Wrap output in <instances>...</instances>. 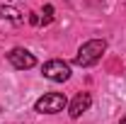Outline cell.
I'll return each mask as SVG.
<instances>
[{
	"label": "cell",
	"instance_id": "9",
	"mask_svg": "<svg viewBox=\"0 0 126 124\" xmlns=\"http://www.w3.org/2000/svg\"><path fill=\"white\" fill-rule=\"evenodd\" d=\"M119 124H126V117H121V119H119Z\"/></svg>",
	"mask_w": 126,
	"mask_h": 124
},
{
	"label": "cell",
	"instance_id": "7",
	"mask_svg": "<svg viewBox=\"0 0 126 124\" xmlns=\"http://www.w3.org/2000/svg\"><path fill=\"white\" fill-rule=\"evenodd\" d=\"M48 22H53V5H44L41 10V24H48Z\"/></svg>",
	"mask_w": 126,
	"mask_h": 124
},
{
	"label": "cell",
	"instance_id": "3",
	"mask_svg": "<svg viewBox=\"0 0 126 124\" xmlns=\"http://www.w3.org/2000/svg\"><path fill=\"white\" fill-rule=\"evenodd\" d=\"M41 76L46 80H53V83H65L70 78V63L63 59H51L41 66Z\"/></svg>",
	"mask_w": 126,
	"mask_h": 124
},
{
	"label": "cell",
	"instance_id": "4",
	"mask_svg": "<svg viewBox=\"0 0 126 124\" xmlns=\"http://www.w3.org/2000/svg\"><path fill=\"white\" fill-rule=\"evenodd\" d=\"M7 61H10V66H12V68H17V71H29V68H34V66H36L34 54H32V51H27V49H22V46L10 49V51H7Z\"/></svg>",
	"mask_w": 126,
	"mask_h": 124
},
{
	"label": "cell",
	"instance_id": "2",
	"mask_svg": "<svg viewBox=\"0 0 126 124\" xmlns=\"http://www.w3.org/2000/svg\"><path fill=\"white\" fill-rule=\"evenodd\" d=\"M65 107H68V97L63 93H46L34 102V109L39 114H58Z\"/></svg>",
	"mask_w": 126,
	"mask_h": 124
},
{
	"label": "cell",
	"instance_id": "6",
	"mask_svg": "<svg viewBox=\"0 0 126 124\" xmlns=\"http://www.w3.org/2000/svg\"><path fill=\"white\" fill-rule=\"evenodd\" d=\"M0 17L7 20V22H12V24H22L24 22L22 10H17L15 5H0Z\"/></svg>",
	"mask_w": 126,
	"mask_h": 124
},
{
	"label": "cell",
	"instance_id": "8",
	"mask_svg": "<svg viewBox=\"0 0 126 124\" xmlns=\"http://www.w3.org/2000/svg\"><path fill=\"white\" fill-rule=\"evenodd\" d=\"M29 22H32V24H41V17H39V15H34V12H32V15H29Z\"/></svg>",
	"mask_w": 126,
	"mask_h": 124
},
{
	"label": "cell",
	"instance_id": "1",
	"mask_svg": "<svg viewBox=\"0 0 126 124\" xmlns=\"http://www.w3.org/2000/svg\"><path fill=\"white\" fill-rule=\"evenodd\" d=\"M104 51H107V41H104V39H90V41H85V44L78 49L73 63L80 66V68H90V66H94V63L102 59Z\"/></svg>",
	"mask_w": 126,
	"mask_h": 124
},
{
	"label": "cell",
	"instance_id": "5",
	"mask_svg": "<svg viewBox=\"0 0 126 124\" xmlns=\"http://www.w3.org/2000/svg\"><path fill=\"white\" fill-rule=\"evenodd\" d=\"M90 105H92V95L90 93H78L73 97V102L68 105V114H70L73 119H78V117H82V114L90 109Z\"/></svg>",
	"mask_w": 126,
	"mask_h": 124
}]
</instances>
